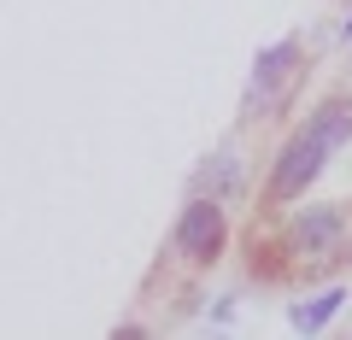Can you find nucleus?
Listing matches in <instances>:
<instances>
[{"mask_svg": "<svg viewBox=\"0 0 352 340\" xmlns=\"http://www.w3.org/2000/svg\"><path fill=\"white\" fill-rule=\"evenodd\" d=\"M323 141L305 129V135H294L288 147H282V159H276V177H270V194L276 200H294V194H305L317 182V170H323Z\"/></svg>", "mask_w": 352, "mask_h": 340, "instance_id": "f257e3e1", "label": "nucleus"}, {"mask_svg": "<svg viewBox=\"0 0 352 340\" xmlns=\"http://www.w3.org/2000/svg\"><path fill=\"white\" fill-rule=\"evenodd\" d=\"M176 247L188 252V258H212V252L223 247V205L194 200L188 212H182V223H176Z\"/></svg>", "mask_w": 352, "mask_h": 340, "instance_id": "f03ea898", "label": "nucleus"}, {"mask_svg": "<svg viewBox=\"0 0 352 340\" xmlns=\"http://www.w3.org/2000/svg\"><path fill=\"white\" fill-rule=\"evenodd\" d=\"M288 71H294V41H276L270 53H258V71H252V94H258V106L276 100V89L288 82Z\"/></svg>", "mask_w": 352, "mask_h": 340, "instance_id": "7ed1b4c3", "label": "nucleus"}, {"mask_svg": "<svg viewBox=\"0 0 352 340\" xmlns=\"http://www.w3.org/2000/svg\"><path fill=\"white\" fill-rule=\"evenodd\" d=\"M311 135L323 141V147H346L352 141V106L346 100H323L317 117H311Z\"/></svg>", "mask_w": 352, "mask_h": 340, "instance_id": "20e7f679", "label": "nucleus"}, {"mask_svg": "<svg viewBox=\"0 0 352 340\" xmlns=\"http://www.w3.org/2000/svg\"><path fill=\"white\" fill-rule=\"evenodd\" d=\"M335 235H340V212H311V217L300 223V247H305V252H323Z\"/></svg>", "mask_w": 352, "mask_h": 340, "instance_id": "39448f33", "label": "nucleus"}, {"mask_svg": "<svg viewBox=\"0 0 352 340\" xmlns=\"http://www.w3.org/2000/svg\"><path fill=\"white\" fill-rule=\"evenodd\" d=\"M340 299H346V293H340V288H329L317 305H300V311H294V328H317V323H329V317L340 311Z\"/></svg>", "mask_w": 352, "mask_h": 340, "instance_id": "423d86ee", "label": "nucleus"}]
</instances>
